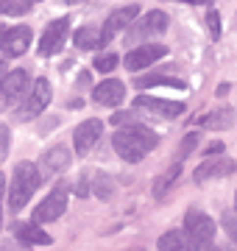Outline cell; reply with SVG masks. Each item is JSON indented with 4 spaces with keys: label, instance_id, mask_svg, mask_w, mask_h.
Instances as JSON below:
<instances>
[{
    "label": "cell",
    "instance_id": "obj_4",
    "mask_svg": "<svg viewBox=\"0 0 237 251\" xmlns=\"http://www.w3.org/2000/svg\"><path fill=\"white\" fill-rule=\"evenodd\" d=\"M184 234L190 237V243L195 246V251H204L212 246V237H215V224H212L210 215H204L198 209H190L184 215Z\"/></svg>",
    "mask_w": 237,
    "mask_h": 251
},
{
    "label": "cell",
    "instance_id": "obj_3",
    "mask_svg": "<svg viewBox=\"0 0 237 251\" xmlns=\"http://www.w3.org/2000/svg\"><path fill=\"white\" fill-rule=\"evenodd\" d=\"M50 95H53V92H50V81H47V78H37V81H34V87L25 92L23 103L14 109V117H17V120H34L37 115H42V112L47 109Z\"/></svg>",
    "mask_w": 237,
    "mask_h": 251
},
{
    "label": "cell",
    "instance_id": "obj_6",
    "mask_svg": "<svg viewBox=\"0 0 237 251\" xmlns=\"http://www.w3.org/2000/svg\"><path fill=\"white\" fill-rule=\"evenodd\" d=\"M31 48V28L17 25L0 31V56H23Z\"/></svg>",
    "mask_w": 237,
    "mask_h": 251
},
{
    "label": "cell",
    "instance_id": "obj_22",
    "mask_svg": "<svg viewBox=\"0 0 237 251\" xmlns=\"http://www.w3.org/2000/svg\"><path fill=\"white\" fill-rule=\"evenodd\" d=\"M179 173H182V165H173V168H170L167 173H162V176L156 179V184H154V196H156V198H162L167 190L173 187V181L179 179Z\"/></svg>",
    "mask_w": 237,
    "mask_h": 251
},
{
    "label": "cell",
    "instance_id": "obj_34",
    "mask_svg": "<svg viewBox=\"0 0 237 251\" xmlns=\"http://www.w3.org/2000/svg\"><path fill=\"white\" fill-rule=\"evenodd\" d=\"M182 3H195V6H204V3H210V0H182Z\"/></svg>",
    "mask_w": 237,
    "mask_h": 251
},
{
    "label": "cell",
    "instance_id": "obj_1",
    "mask_svg": "<svg viewBox=\"0 0 237 251\" xmlns=\"http://www.w3.org/2000/svg\"><path fill=\"white\" fill-rule=\"evenodd\" d=\"M156 143H159L156 131H151L145 126H126V128L115 131V137H112L115 153L126 162H140L145 153L154 151Z\"/></svg>",
    "mask_w": 237,
    "mask_h": 251
},
{
    "label": "cell",
    "instance_id": "obj_38",
    "mask_svg": "<svg viewBox=\"0 0 237 251\" xmlns=\"http://www.w3.org/2000/svg\"><path fill=\"white\" fill-rule=\"evenodd\" d=\"M235 206H237V196H235Z\"/></svg>",
    "mask_w": 237,
    "mask_h": 251
},
{
    "label": "cell",
    "instance_id": "obj_21",
    "mask_svg": "<svg viewBox=\"0 0 237 251\" xmlns=\"http://www.w3.org/2000/svg\"><path fill=\"white\" fill-rule=\"evenodd\" d=\"M134 84H137V90H148V87H156V84H165V87H176V90H184V81L167 78V75H142V78H137Z\"/></svg>",
    "mask_w": 237,
    "mask_h": 251
},
{
    "label": "cell",
    "instance_id": "obj_31",
    "mask_svg": "<svg viewBox=\"0 0 237 251\" xmlns=\"http://www.w3.org/2000/svg\"><path fill=\"white\" fill-rule=\"evenodd\" d=\"M0 251H28L25 246H6V249H0Z\"/></svg>",
    "mask_w": 237,
    "mask_h": 251
},
{
    "label": "cell",
    "instance_id": "obj_9",
    "mask_svg": "<svg viewBox=\"0 0 237 251\" xmlns=\"http://www.w3.org/2000/svg\"><path fill=\"white\" fill-rule=\"evenodd\" d=\"M165 56H167V48L165 45H142V48L128 50L123 64H126L128 70H142V67H151L156 59H165Z\"/></svg>",
    "mask_w": 237,
    "mask_h": 251
},
{
    "label": "cell",
    "instance_id": "obj_18",
    "mask_svg": "<svg viewBox=\"0 0 237 251\" xmlns=\"http://www.w3.org/2000/svg\"><path fill=\"white\" fill-rule=\"evenodd\" d=\"M159 251H195V246L190 243V237L179 229H170L159 237Z\"/></svg>",
    "mask_w": 237,
    "mask_h": 251
},
{
    "label": "cell",
    "instance_id": "obj_17",
    "mask_svg": "<svg viewBox=\"0 0 237 251\" xmlns=\"http://www.w3.org/2000/svg\"><path fill=\"white\" fill-rule=\"evenodd\" d=\"M14 234H17V240L23 246H50V234L42 232L39 224H17Z\"/></svg>",
    "mask_w": 237,
    "mask_h": 251
},
{
    "label": "cell",
    "instance_id": "obj_36",
    "mask_svg": "<svg viewBox=\"0 0 237 251\" xmlns=\"http://www.w3.org/2000/svg\"><path fill=\"white\" fill-rule=\"evenodd\" d=\"M28 3H31V6H34V3H39V0H28Z\"/></svg>",
    "mask_w": 237,
    "mask_h": 251
},
{
    "label": "cell",
    "instance_id": "obj_20",
    "mask_svg": "<svg viewBox=\"0 0 237 251\" xmlns=\"http://www.w3.org/2000/svg\"><path fill=\"white\" fill-rule=\"evenodd\" d=\"M75 48H81V50H92V48H100V28H92V25H84L75 31L73 36Z\"/></svg>",
    "mask_w": 237,
    "mask_h": 251
},
{
    "label": "cell",
    "instance_id": "obj_13",
    "mask_svg": "<svg viewBox=\"0 0 237 251\" xmlns=\"http://www.w3.org/2000/svg\"><path fill=\"white\" fill-rule=\"evenodd\" d=\"M37 168H39V173H42V179L67 171V168H70V151H67L64 145H53V148H47V151L42 153V159H39Z\"/></svg>",
    "mask_w": 237,
    "mask_h": 251
},
{
    "label": "cell",
    "instance_id": "obj_12",
    "mask_svg": "<svg viewBox=\"0 0 237 251\" xmlns=\"http://www.w3.org/2000/svg\"><path fill=\"white\" fill-rule=\"evenodd\" d=\"M92 100L100 103V106H120L126 100V84L118 78H109V81H100L98 87L92 90Z\"/></svg>",
    "mask_w": 237,
    "mask_h": 251
},
{
    "label": "cell",
    "instance_id": "obj_24",
    "mask_svg": "<svg viewBox=\"0 0 237 251\" xmlns=\"http://www.w3.org/2000/svg\"><path fill=\"white\" fill-rule=\"evenodd\" d=\"M140 117V109H128V112H115L112 115V123L115 126H128V123H134Z\"/></svg>",
    "mask_w": 237,
    "mask_h": 251
},
{
    "label": "cell",
    "instance_id": "obj_10",
    "mask_svg": "<svg viewBox=\"0 0 237 251\" xmlns=\"http://www.w3.org/2000/svg\"><path fill=\"white\" fill-rule=\"evenodd\" d=\"M134 109L140 112H151L156 117H179L184 112V103L179 100H162V98H151V95H140L134 100Z\"/></svg>",
    "mask_w": 237,
    "mask_h": 251
},
{
    "label": "cell",
    "instance_id": "obj_27",
    "mask_svg": "<svg viewBox=\"0 0 237 251\" xmlns=\"http://www.w3.org/2000/svg\"><path fill=\"white\" fill-rule=\"evenodd\" d=\"M9 140H11L9 126H0V162L9 156Z\"/></svg>",
    "mask_w": 237,
    "mask_h": 251
},
{
    "label": "cell",
    "instance_id": "obj_28",
    "mask_svg": "<svg viewBox=\"0 0 237 251\" xmlns=\"http://www.w3.org/2000/svg\"><path fill=\"white\" fill-rule=\"evenodd\" d=\"M207 25H210V31H212V39H218L220 36V17H218V11L215 9L207 14Z\"/></svg>",
    "mask_w": 237,
    "mask_h": 251
},
{
    "label": "cell",
    "instance_id": "obj_16",
    "mask_svg": "<svg viewBox=\"0 0 237 251\" xmlns=\"http://www.w3.org/2000/svg\"><path fill=\"white\" fill-rule=\"evenodd\" d=\"M237 165L235 159H207L204 165H198L195 168V173H192V179L195 181H207V179H220V176H229V173H235Z\"/></svg>",
    "mask_w": 237,
    "mask_h": 251
},
{
    "label": "cell",
    "instance_id": "obj_40",
    "mask_svg": "<svg viewBox=\"0 0 237 251\" xmlns=\"http://www.w3.org/2000/svg\"><path fill=\"white\" fill-rule=\"evenodd\" d=\"M0 221H3V218H0Z\"/></svg>",
    "mask_w": 237,
    "mask_h": 251
},
{
    "label": "cell",
    "instance_id": "obj_29",
    "mask_svg": "<svg viewBox=\"0 0 237 251\" xmlns=\"http://www.w3.org/2000/svg\"><path fill=\"white\" fill-rule=\"evenodd\" d=\"M223 226H226V232L232 234V240H237V215H223Z\"/></svg>",
    "mask_w": 237,
    "mask_h": 251
},
{
    "label": "cell",
    "instance_id": "obj_5",
    "mask_svg": "<svg viewBox=\"0 0 237 251\" xmlns=\"http://www.w3.org/2000/svg\"><path fill=\"white\" fill-rule=\"evenodd\" d=\"M64 209H67V187L59 184L53 193H47L37 204V209H34V224H53V221H59L64 215Z\"/></svg>",
    "mask_w": 237,
    "mask_h": 251
},
{
    "label": "cell",
    "instance_id": "obj_23",
    "mask_svg": "<svg viewBox=\"0 0 237 251\" xmlns=\"http://www.w3.org/2000/svg\"><path fill=\"white\" fill-rule=\"evenodd\" d=\"M118 64H120V56L118 53H100L98 59H95V70H98V73H112Z\"/></svg>",
    "mask_w": 237,
    "mask_h": 251
},
{
    "label": "cell",
    "instance_id": "obj_11",
    "mask_svg": "<svg viewBox=\"0 0 237 251\" xmlns=\"http://www.w3.org/2000/svg\"><path fill=\"white\" fill-rule=\"evenodd\" d=\"M100 131H103V123L95 120V117L84 120V123L75 128V131H73V145H75V151H78V156L90 153V148L100 140Z\"/></svg>",
    "mask_w": 237,
    "mask_h": 251
},
{
    "label": "cell",
    "instance_id": "obj_35",
    "mask_svg": "<svg viewBox=\"0 0 237 251\" xmlns=\"http://www.w3.org/2000/svg\"><path fill=\"white\" fill-rule=\"evenodd\" d=\"M64 3H87V0H64Z\"/></svg>",
    "mask_w": 237,
    "mask_h": 251
},
{
    "label": "cell",
    "instance_id": "obj_15",
    "mask_svg": "<svg viewBox=\"0 0 237 251\" xmlns=\"http://www.w3.org/2000/svg\"><path fill=\"white\" fill-rule=\"evenodd\" d=\"M28 90H31V81H28V73L25 70H11L6 78L0 81V95H3L6 100L23 98Z\"/></svg>",
    "mask_w": 237,
    "mask_h": 251
},
{
    "label": "cell",
    "instance_id": "obj_8",
    "mask_svg": "<svg viewBox=\"0 0 237 251\" xmlns=\"http://www.w3.org/2000/svg\"><path fill=\"white\" fill-rule=\"evenodd\" d=\"M67 28H70V23L67 20H53V23H47L45 34H42V39H39V53L42 56H53L62 50L64 45V36H67Z\"/></svg>",
    "mask_w": 237,
    "mask_h": 251
},
{
    "label": "cell",
    "instance_id": "obj_33",
    "mask_svg": "<svg viewBox=\"0 0 237 251\" xmlns=\"http://www.w3.org/2000/svg\"><path fill=\"white\" fill-rule=\"evenodd\" d=\"M3 193H6V179H3V173H0V198H3Z\"/></svg>",
    "mask_w": 237,
    "mask_h": 251
},
{
    "label": "cell",
    "instance_id": "obj_2",
    "mask_svg": "<svg viewBox=\"0 0 237 251\" xmlns=\"http://www.w3.org/2000/svg\"><path fill=\"white\" fill-rule=\"evenodd\" d=\"M42 184V173L34 162H20L14 168V176H11V190H9V206L11 212H17L31 201V196L37 193V187Z\"/></svg>",
    "mask_w": 237,
    "mask_h": 251
},
{
    "label": "cell",
    "instance_id": "obj_14",
    "mask_svg": "<svg viewBox=\"0 0 237 251\" xmlns=\"http://www.w3.org/2000/svg\"><path fill=\"white\" fill-rule=\"evenodd\" d=\"M165 28H167V14L156 9V11H148L145 17H142V23H140L137 28H131V31H128L126 39H145V36L162 34Z\"/></svg>",
    "mask_w": 237,
    "mask_h": 251
},
{
    "label": "cell",
    "instance_id": "obj_7",
    "mask_svg": "<svg viewBox=\"0 0 237 251\" xmlns=\"http://www.w3.org/2000/svg\"><path fill=\"white\" fill-rule=\"evenodd\" d=\"M140 14V9L137 6H123V9H115L106 17V23H103V28H100V45H106V42H112L115 36L123 31V28L131 23V20Z\"/></svg>",
    "mask_w": 237,
    "mask_h": 251
},
{
    "label": "cell",
    "instance_id": "obj_32",
    "mask_svg": "<svg viewBox=\"0 0 237 251\" xmlns=\"http://www.w3.org/2000/svg\"><path fill=\"white\" fill-rule=\"evenodd\" d=\"M226 92H229V84H220V87H218V95H220V98H223Z\"/></svg>",
    "mask_w": 237,
    "mask_h": 251
},
{
    "label": "cell",
    "instance_id": "obj_19",
    "mask_svg": "<svg viewBox=\"0 0 237 251\" xmlns=\"http://www.w3.org/2000/svg\"><path fill=\"white\" fill-rule=\"evenodd\" d=\"M201 123L207 126V128H218V131L220 128H229V126H235V109L220 106V109H215V112H210Z\"/></svg>",
    "mask_w": 237,
    "mask_h": 251
},
{
    "label": "cell",
    "instance_id": "obj_37",
    "mask_svg": "<svg viewBox=\"0 0 237 251\" xmlns=\"http://www.w3.org/2000/svg\"><path fill=\"white\" fill-rule=\"evenodd\" d=\"M0 73H3V62H0Z\"/></svg>",
    "mask_w": 237,
    "mask_h": 251
},
{
    "label": "cell",
    "instance_id": "obj_39",
    "mask_svg": "<svg viewBox=\"0 0 237 251\" xmlns=\"http://www.w3.org/2000/svg\"><path fill=\"white\" fill-rule=\"evenodd\" d=\"M0 31H3V28H0Z\"/></svg>",
    "mask_w": 237,
    "mask_h": 251
},
{
    "label": "cell",
    "instance_id": "obj_26",
    "mask_svg": "<svg viewBox=\"0 0 237 251\" xmlns=\"http://www.w3.org/2000/svg\"><path fill=\"white\" fill-rule=\"evenodd\" d=\"M98 198H109L112 196V181L106 176H95V190H92Z\"/></svg>",
    "mask_w": 237,
    "mask_h": 251
},
{
    "label": "cell",
    "instance_id": "obj_25",
    "mask_svg": "<svg viewBox=\"0 0 237 251\" xmlns=\"http://www.w3.org/2000/svg\"><path fill=\"white\" fill-rule=\"evenodd\" d=\"M195 145H198V134H195V131H190V134H187V137L182 140V148H179V162H182L184 156H187V153L195 151Z\"/></svg>",
    "mask_w": 237,
    "mask_h": 251
},
{
    "label": "cell",
    "instance_id": "obj_30",
    "mask_svg": "<svg viewBox=\"0 0 237 251\" xmlns=\"http://www.w3.org/2000/svg\"><path fill=\"white\" fill-rule=\"evenodd\" d=\"M220 151H223V143H212L210 148H207V153H210V156H212V153H220Z\"/></svg>",
    "mask_w": 237,
    "mask_h": 251
}]
</instances>
